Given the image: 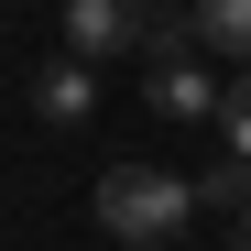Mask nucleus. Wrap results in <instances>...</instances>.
Here are the masks:
<instances>
[{
  "instance_id": "f257e3e1",
  "label": "nucleus",
  "mask_w": 251,
  "mask_h": 251,
  "mask_svg": "<svg viewBox=\"0 0 251 251\" xmlns=\"http://www.w3.org/2000/svg\"><path fill=\"white\" fill-rule=\"evenodd\" d=\"M99 229L120 240V251H164V240H186V219H197V186L186 175H164V164H99Z\"/></svg>"
},
{
  "instance_id": "f03ea898",
  "label": "nucleus",
  "mask_w": 251,
  "mask_h": 251,
  "mask_svg": "<svg viewBox=\"0 0 251 251\" xmlns=\"http://www.w3.org/2000/svg\"><path fill=\"white\" fill-rule=\"evenodd\" d=\"M164 120H207L219 109V76H207V44L197 33H153V88H142Z\"/></svg>"
},
{
  "instance_id": "7ed1b4c3",
  "label": "nucleus",
  "mask_w": 251,
  "mask_h": 251,
  "mask_svg": "<svg viewBox=\"0 0 251 251\" xmlns=\"http://www.w3.org/2000/svg\"><path fill=\"white\" fill-rule=\"evenodd\" d=\"M153 0H66V55H88V66H109V55H131V44H153Z\"/></svg>"
},
{
  "instance_id": "20e7f679",
  "label": "nucleus",
  "mask_w": 251,
  "mask_h": 251,
  "mask_svg": "<svg viewBox=\"0 0 251 251\" xmlns=\"http://www.w3.org/2000/svg\"><path fill=\"white\" fill-rule=\"evenodd\" d=\"M88 99H99V66H88V55L33 66V109H44V120H88Z\"/></svg>"
},
{
  "instance_id": "39448f33",
  "label": "nucleus",
  "mask_w": 251,
  "mask_h": 251,
  "mask_svg": "<svg viewBox=\"0 0 251 251\" xmlns=\"http://www.w3.org/2000/svg\"><path fill=\"white\" fill-rule=\"evenodd\" d=\"M186 33L207 55H229V66H251V0H186Z\"/></svg>"
},
{
  "instance_id": "423d86ee",
  "label": "nucleus",
  "mask_w": 251,
  "mask_h": 251,
  "mask_svg": "<svg viewBox=\"0 0 251 251\" xmlns=\"http://www.w3.org/2000/svg\"><path fill=\"white\" fill-rule=\"evenodd\" d=\"M197 207H229V219H251V164H240V153H229V164H207Z\"/></svg>"
},
{
  "instance_id": "0eeeda50",
  "label": "nucleus",
  "mask_w": 251,
  "mask_h": 251,
  "mask_svg": "<svg viewBox=\"0 0 251 251\" xmlns=\"http://www.w3.org/2000/svg\"><path fill=\"white\" fill-rule=\"evenodd\" d=\"M219 120H229V153L251 164V66H240V76H229V88H219Z\"/></svg>"
},
{
  "instance_id": "6e6552de",
  "label": "nucleus",
  "mask_w": 251,
  "mask_h": 251,
  "mask_svg": "<svg viewBox=\"0 0 251 251\" xmlns=\"http://www.w3.org/2000/svg\"><path fill=\"white\" fill-rule=\"evenodd\" d=\"M229 251H251V219H240V229H229Z\"/></svg>"
}]
</instances>
